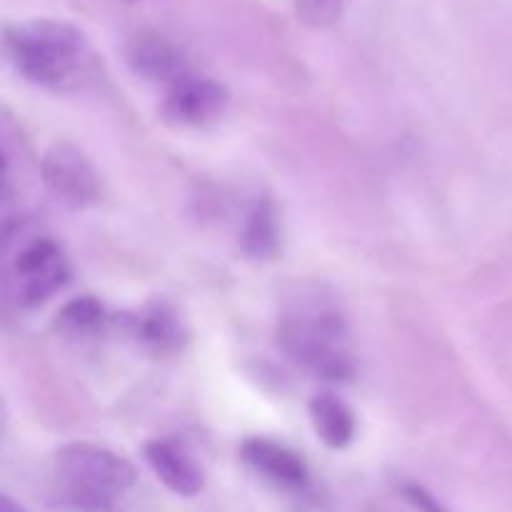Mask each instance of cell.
<instances>
[{"label":"cell","mask_w":512,"mask_h":512,"mask_svg":"<svg viewBox=\"0 0 512 512\" xmlns=\"http://www.w3.org/2000/svg\"><path fill=\"white\" fill-rule=\"evenodd\" d=\"M5 50L25 80L55 93L83 88L98 68L83 30L65 20L38 18L8 25Z\"/></svg>","instance_id":"1"},{"label":"cell","mask_w":512,"mask_h":512,"mask_svg":"<svg viewBox=\"0 0 512 512\" xmlns=\"http://www.w3.org/2000/svg\"><path fill=\"white\" fill-rule=\"evenodd\" d=\"M278 345L290 360L323 380H350L353 355L343 318L325 310L295 313L280 323Z\"/></svg>","instance_id":"2"},{"label":"cell","mask_w":512,"mask_h":512,"mask_svg":"<svg viewBox=\"0 0 512 512\" xmlns=\"http://www.w3.org/2000/svg\"><path fill=\"white\" fill-rule=\"evenodd\" d=\"M58 485L123 495L133 488L135 468L125 458L93 443H70L55 453Z\"/></svg>","instance_id":"3"},{"label":"cell","mask_w":512,"mask_h":512,"mask_svg":"<svg viewBox=\"0 0 512 512\" xmlns=\"http://www.w3.org/2000/svg\"><path fill=\"white\" fill-rule=\"evenodd\" d=\"M70 268L58 245L48 238H35L18 250L10 265L13 295L23 308H35L65 288Z\"/></svg>","instance_id":"4"},{"label":"cell","mask_w":512,"mask_h":512,"mask_svg":"<svg viewBox=\"0 0 512 512\" xmlns=\"http://www.w3.org/2000/svg\"><path fill=\"white\" fill-rule=\"evenodd\" d=\"M43 183L65 208L83 210L98 203L100 175L88 155L73 143H55L43 155Z\"/></svg>","instance_id":"5"},{"label":"cell","mask_w":512,"mask_h":512,"mask_svg":"<svg viewBox=\"0 0 512 512\" xmlns=\"http://www.w3.org/2000/svg\"><path fill=\"white\" fill-rule=\"evenodd\" d=\"M225 105H228L225 85L210 78L185 75L183 80L165 88L160 115L173 128H203L223 115Z\"/></svg>","instance_id":"6"},{"label":"cell","mask_w":512,"mask_h":512,"mask_svg":"<svg viewBox=\"0 0 512 512\" xmlns=\"http://www.w3.org/2000/svg\"><path fill=\"white\" fill-rule=\"evenodd\" d=\"M125 60L138 78L163 83L165 88L190 75L183 53L168 38L153 33V30H140L128 40Z\"/></svg>","instance_id":"7"},{"label":"cell","mask_w":512,"mask_h":512,"mask_svg":"<svg viewBox=\"0 0 512 512\" xmlns=\"http://www.w3.org/2000/svg\"><path fill=\"white\" fill-rule=\"evenodd\" d=\"M240 453L255 473L263 475L268 483L278 485V488L298 490L308 480V465L303 463V458L268 438H248Z\"/></svg>","instance_id":"8"},{"label":"cell","mask_w":512,"mask_h":512,"mask_svg":"<svg viewBox=\"0 0 512 512\" xmlns=\"http://www.w3.org/2000/svg\"><path fill=\"white\" fill-rule=\"evenodd\" d=\"M145 460L153 468L155 478L170 490V493L180 495V498H195L203 493L205 478L203 470L178 448V445L168 443V440H150L145 445Z\"/></svg>","instance_id":"9"},{"label":"cell","mask_w":512,"mask_h":512,"mask_svg":"<svg viewBox=\"0 0 512 512\" xmlns=\"http://www.w3.org/2000/svg\"><path fill=\"white\" fill-rule=\"evenodd\" d=\"M128 325L130 333H133L135 338H138V343H143V348H148L150 353L170 355L175 353V350L183 348V323H180L178 313H175L170 305H150V308H145L140 315L130 318Z\"/></svg>","instance_id":"10"},{"label":"cell","mask_w":512,"mask_h":512,"mask_svg":"<svg viewBox=\"0 0 512 512\" xmlns=\"http://www.w3.org/2000/svg\"><path fill=\"white\" fill-rule=\"evenodd\" d=\"M308 410L315 433L330 450H345L353 443L358 425H355V413L345 400L333 393H318L310 400Z\"/></svg>","instance_id":"11"},{"label":"cell","mask_w":512,"mask_h":512,"mask_svg":"<svg viewBox=\"0 0 512 512\" xmlns=\"http://www.w3.org/2000/svg\"><path fill=\"white\" fill-rule=\"evenodd\" d=\"M240 248L248 258L268 260L278 250V215L268 198L258 200L245 218Z\"/></svg>","instance_id":"12"},{"label":"cell","mask_w":512,"mask_h":512,"mask_svg":"<svg viewBox=\"0 0 512 512\" xmlns=\"http://www.w3.org/2000/svg\"><path fill=\"white\" fill-rule=\"evenodd\" d=\"M105 320H108V315H105L103 303L95 300L93 295H83V298L70 300L58 310L55 330L65 338H88L103 328Z\"/></svg>","instance_id":"13"},{"label":"cell","mask_w":512,"mask_h":512,"mask_svg":"<svg viewBox=\"0 0 512 512\" xmlns=\"http://www.w3.org/2000/svg\"><path fill=\"white\" fill-rule=\"evenodd\" d=\"M55 498H58L60 508L68 512H123L120 495L113 493H98V490L58 485L55 488Z\"/></svg>","instance_id":"14"},{"label":"cell","mask_w":512,"mask_h":512,"mask_svg":"<svg viewBox=\"0 0 512 512\" xmlns=\"http://www.w3.org/2000/svg\"><path fill=\"white\" fill-rule=\"evenodd\" d=\"M298 18L308 28H330L343 13V0H295Z\"/></svg>","instance_id":"15"},{"label":"cell","mask_w":512,"mask_h":512,"mask_svg":"<svg viewBox=\"0 0 512 512\" xmlns=\"http://www.w3.org/2000/svg\"><path fill=\"white\" fill-rule=\"evenodd\" d=\"M400 493L418 512H450L430 490H425L418 483H403L400 485Z\"/></svg>","instance_id":"16"},{"label":"cell","mask_w":512,"mask_h":512,"mask_svg":"<svg viewBox=\"0 0 512 512\" xmlns=\"http://www.w3.org/2000/svg\"><path fill=\"white\" fill-rule=\"evenodd\" d=\"M0 512H28V510H25L23 505L15 503L10 495H3V498H0Z\"/></svg>","instance_id":"17"}]
</instances>
